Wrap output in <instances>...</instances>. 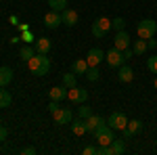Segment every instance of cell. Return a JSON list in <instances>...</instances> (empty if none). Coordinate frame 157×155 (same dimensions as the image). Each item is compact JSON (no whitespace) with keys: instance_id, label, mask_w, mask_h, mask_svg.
<instances>
[{"instance_id":"obj_29","label":"cell","mask_w":157,"mask_h":155,"mask_svg":"<svg viewBox=\"0 0 157 155\" xmlns=\"http://www.w3.org/2000/svg\"><path fill=\"white\" fill-rule=\"evenodd\" d=\"M94 111H92V107H80V118H88V115H92Z\"/></svg>"},{"instance_id":"obj_26","label":"cell","mask_w":157,"mask_h":155,"mask_svg":"<svg viewBox=\"0 0 157 155\" xmlns=\"http://www.w3.org/2000/svg\"><path fill=\"white\" fill-rule=\"evenodd\" d=\"M84 76L90 80V82H97L98 78H101V72H98V67H88V72H86Z\"/></svg>"},{"instance_id":"obj_27","label":"cell","mask_w":157,"mask_h":155,"mask_svg":"<svg viewBox=\"0 0 157 155\" xmlns=\"http://www.w3.org/2000/svg\"><path fill=\"white\" fill-rule=\"evenodd\" d=\"M111 29H117V32H121V29H126V21H124L121 17H115V19L111 21Z\"/></svg>"},{"instance_id":"obj_8","label":"cell","mask_w":157,"mask_h":155,"mask_svg":"<svg viewBox=\"0 0 157 155\" xmlns=\"http://www.w3.org/2000/svg\"><path fill=\"white\" fill-rule=\"evenodd\" d=\"M67 99H69L71 103H86V99H88V90L80 88V86H73V88L67 90Z\"/></svg>"},{"instance_id":"obj_18","label":"cell","mask_w":157,"mask_h":155,"mask_svg":"<svg viewBox=\"0 0 157 155\" xmlns=\"http://www.w3.org/2000/svg\"><path fill=\"white\" fill-rule=\"evenodd\" d=\"M13 80V69L11 67H0V88H6V84Z\"/></svg>"},{"instance_id":"obj_12","label":"cell","mask_w":157,"mask_h":155,"mask_svg":"<svg viewBox=\"0 0 157 155\" xmlns=\"http://www.w3.org/2000/svg\"><path fill=\"white\" fill-rule=\"evenodd\" d=\"M117 80H120V82H124V84L132 82V80H134L132 67H130V65H126V63H124V65H120V67H117Z\"/></svg>"},{"instance_id":"obj_23","label":"cell","mask_w":157,"mask_h":155,"mask_svg":"<svg viewBox=\"0 0 157 155\" xmlns=\"http://www.w3.org/2000/svg\"><path fill=\"white\" fill-rule=\"evenodd\" d=\"M126 130H128V132L134 136L136 132L143 130V122H140V119H130V122H128V126H126Z\"/></svg>"},{"instance_id":"obj_1","label":"cell","mask_w":157,"mask_h":155,"mask_svg":"<svg viewBox=\"0 0 157 155\" xmlns=\"http://www.w3.org/2000/svg\"><path fill=\"white\" fill-rule=\"evenodd\" d=\"M27 69H29V73H34V76H46L50 69V61L46 55H40V52H36L32 59L27 61Z\"/></svg>"},{"instance_id":"obj_10","label":"cell","mask_w":157,"mask_h":155,"mask_svg":"<svg viewBox=\"0 0 157 155\" xmlns=\"http://www.w3.org/2000/svg\"><path fill=\"white\" fill-rule=\"evenodd\" d=\"M61 23H63V17H61V13H57V11H48L46 15H44V25H46L48 29H57Z\"/></svg>"},{"instance_id":"obj_16","label":"cell","mask_w":157,"mask_h":155,"mask_svg":"<svg viewBox=\"0 0 157 155\" xmlns=\"http://www.w3.org/2000/svg\"><path fill=\"white\" fill-rule=\"evenodd\" d=\"M103 122H105V119L101 118V115H97V113H92V115H88V118L84 119V124H86V130H88V132H92L94 128H97V126H101Z\"/></svg>"},{"instance_id":"obj_22","label":"cell","mask_w":157,"mask_h":155,"mask_svg":"<svg viewBox=\"0 0 157 155\" xmlns=\"http://www.w3.org/2000/svg\"><path fill=\"white\" fill-rule=\"evenodd\" d=\"M48 6H50V11L63 13L67 9V0H48Z\"/></svg>"},{"instance_id":"obj_33","label":"cell","mask_w":157,"mask_h":155,"mask_svg":"<svg viewBox=\"0 0 157 155\" xmlns=\"http://www.w3.org/2000/svg\"><path fill=\"white\" fill-rule=\"evenodd\" d=\"M21 153H23V155H36V149H34V147H23Z\"/></svg>"},{"instance_id":"obj_32","label":"cell","mask_w":157,"mask_h":155,"mask_svg":"<svg viewBox=\"0 0 157 155\" xmlns=\"http://www.w3.org/2000/svg\"><path fill=\"white\" fill-rule=\"evenodd\" d=\"M57 109H59V101H50V103H48V111H50V113H55Z\"/></svg>"},{"instance_id":"obj_7","label":"cell","mask_w":157,"mask_h":155,"mask_svg":"<svg viewBox=\"0 0 157 155\" xmlns=\"http://www.w3.org/2000/svg\"><path fill=\"white\" fill-rule=\"evenodd\" d=\"M52 118H55V124H57V126H63V124H71L73 113H71V109L59 107L55 113H52Z\"/></svg>"},{"instance_id":"obj_4","label":"cell","mask_w":157,"mask_h":155,"mask_svg":"<svg viewBox=\"0 0 157 155\" xmlns=\"http://www.w3.org/2000/svg\"><path fill=\"white\" fill-rule=\"evenodd\" d=\"M109 29H111V19H107V17H98L97 21L92 23V36L94 38H105Z\"/></svg>"},{"instance_id":"obj_3","label":"cell","mask_w":157,"mask_h":155,"mask_svg":"<svg viewBox=\"0 0 157 155\" xmlns=\"http://www.w3.org/2000/svg\"><path fill=\"white\" fill-rule=\"evenodd\" d=\"M136 32H138V38L151 40L157 34V21H153V19H143L140 23L136 25Z\"/></svg>"},{"instance_id":"obj_15","label":"cell","mask_w":157,"mask_h":155,"mask_svg":"<svg viewBox=\"0 0 157 155\" xmlns=\"http://www.w3.org/2000/svg\"><path fill=\"white\" fill-rule=\"evenodd\" d=\"M67 90H69V88H65V86H55V88H50L48 90L50 101H63V99H67Z\"/></svg>"},{"instance_id":"obj_14","label":"cell","mask_w":157,"mask_h":155,"mask_svg":"<svg viewBox=\"0 0 157 155\" xmlns=\"http://www.w3.org/2000/svg\"><path fill=\"white\" fill-rule=\"evenodd\" d=\"M50 46H52V44H50V38H36V52H40V55H48L50 52Z\"/></svg>"},{"instance_id":"obj_25","label":"cell","mask_w":157,"mask_h":155,"mask_svg":"<svg viewBox=\"0 0 157 155\" xmlns=\"http://www.w3.org/2000/svg\"><path fill=\"white\" fill-rule=\"evenodd\" d=\"M34 55H36V48H32V46H21V50H19V57H21V61H25V63L32 59Z\"/></svg>"},{"instance_id":"obj_35","label":"cell","mask_w":157,"mask_h":155,"mask_svg":"<svg viewBox=\"0 0 157 155\" xmlns=\"http://www.w3.org/2000/svg\"><path fill=\"white\" fill-rule=\"evenodd\" d=\"M147 46H149V48H157V40H153V38H151V40L147 42Z\"/></svg>"},{"instance_id":"obj_36","label":"cell","mask_w":157,"mask_h":155,"mask_svg":"<svg viewBox=\"0 0 157 155\" xmlns=\"http://www.w3.org/2000/svg\"><path fill=\"white\" fill-rule=\"evenodd\" d=\"M153 86H155V90H157V78H155V82H153Z\"/></svg>"},{"instance_id":"obj_19","label":"cell","mask_w":157,"mask_h":155,"mask_svg":"<svg viewBox=\"0 0 157 155\" xmlns=\"http://www.w3.org/2000/svg\"><path fill=\"white\" fill-rule=\"evenodd\" d=\"M71 72L75 73V76H80V73H86V72H88V63H86V59H75V61H73Z\"/></svg>"},{"instance_id":"obj_28","label":"cell","mask_w":157,"mask_h":155,"mask_svg":"<svg viewBox=\"0 0 157 155\" xmlns=\"http://www.w3.org/2000/svg\"><path fill=\"white\" fill-rule=\"evenodd\" d=\"M147 69L153 72V73H157V55L155 57H149V61H147Z\"/></svg>"},{"instance_id":"obj_5","label":"cell","mask_w":157,"mask_h":155,"mask_svg":"<svg viewBox=\"0 0 157 155\" xmlns=\"http://www.w3.org/2000/svg\"><path fill=\"white\" fill-rule=\"evenodd\" d=\"M128 122H130V119L126 118L121 111H113V113L109 115V119H107V124L113 128V130H124V128L128 126Z\"/></svg>"},{"instance_id":"obj_21","label":"cell","mask_w":157,"mask_h":155,"mask_svg":"<svg viewBox=\"0 0 157 155\" xmlns=\"http://www.w3.org/2000/svg\"><path fill=\"white\" fill-rule=\"evenodd\" d=\"M63 86L65 88H73V86H78V76L75 73H63Z\"/></svg>"},{"instance_id":"obj_6","label":"cell","mask_w":157,"mask_h":155,"mask_svg":"<svg viewBox=\"0 0 157 155\" xmlns=\"http://www.w3.org/2000/svg\"><path fill=\"white\" fill-rule=\"evenodd\" d=\"M105 61H107V65H111V67H120V65H124V63H126L124 52H121V50H117L115 46L105 52Z\"/></svg>"},{"instance_id":"obj_34","label":"cell","mask_w":157,"mask_h":155,"mask_svg":"<svg viewBox=\"0 0 157 155\" xmlns=\"http://www.w3.org/2000/svg\"><path fill=\"white\" fill-rule=\"evenodd\" d=\"M134 57V50H130V48H126V50H124V59L128 61V59H132Z\"/></svg>"},{"instance_id":"obj_24","label":"cell","mask_w":157,"mask_h":155,"mask_svg":"<svg viewBox=\"0 0 157 155\" xmlns=\"http://www.w3.org/2000/svg\"><path fill=\"white\" fill-rule=\"evenodd\" d=\"M147 40H143V38H138V40H134V46H132V50H134V55H143V52H147Z\"/></svg>"},{"instance_id":"obj_2","label":"cell","mask_w":157,"mask_h":155,"mask_svg":"<svg viewBox=\"0 0 157 155\" xmlns=\"http://www.w3.org/2000/svg\"><path fill=\"white\" fill-rule=\"evenodd\" d=\"M92 134H94V138H97V143L98 145H111V141L115 138V134H113V128L109 126L107 122H103L101 126H97L94 130H92Z\"/></svg>"},{"instance_id":"obj_11","label":"cell","mask_w":157,"mask_h":155,"mask_svg":"<svg viewBox=\"0 0 157 155\" xmlns=\"http://www.w3.org/2000/svg\"><path fill=\"white\" fill-rule=\"evenodd\" d=\"M113 44H115V48L117 50H126V48H130V36L126 34V29H121V32H117L115 34V40H113Z\"/></svg>"},{"instance_id":"obj_13","label":"cell","mask_w":157,"mask_h":155,"mask_svg":"<svg viewBox=\"0 0 157 155\" xmlns=\"http://www.w3.org/2000/svg\"><path fill=\"white\" fill-rule=\"evenodd\" d=\"M61 17H63V23L67 25V27H73V25H78V21H80L78 13L73 11V9H65V11L61 13Z\"/></svg>"},{"instance_id":"obj_31","label":"cell","mask_w":157,"mask_h":155,"mask_svg":"<svg viewBox=\"0 0 157 155\" xmlns=\"http://www.w3.org/2000/svg\"><path fill=\"white\" fill-rule=\"evenodd\" d=\"M6 136H9V130H6L4 126H0V143H4V141H6Z\"/></svg>"},{"instance_id":"obj_17","label":"cell","mask_w":157,"mask_h":155,"mask_svg":"<svg viewBox=\"0 0 157 155\" xmlns=\"http://www.w3.org/2000/svg\"><path fill=\"white\" fill-rule=\"evenodd\" d=\"M71 130H73L75 136H84L86 132H88V130H86V124H84V118H75V119H73Z\"/></svg>"},{"instance_id":"obj_20","label":"cell","mask_w":157,"mask_h":155,"mask_svg":"<svg viewBox=\"0 0 157 155\" xmlns=\"http://www.w3.org/2000/svg\"><path fill=\"white\" fill-rule=\"evenodd\" d=\"M11 103H13L11 92H9V90H4V88H0V109L11 107Z\"/></svg>"},{"instance_id":"obj_9","label":"cell","mask_w":157,"mask_h":155,"mask_svg":"<svg viewBox=\"0 0 157 155\" xmlns=\"http://www.w3.org/2000/svg\"><path fill=\"white\" fill-rule=\"evenodd\" d=\"M105 59V52L101 50V48H90L88 50V55H86V63H88V67H98V63Z\"/></svg>"},{"instance_id":"obj_30","label":"cell","mask_w":157,"mask_h":155,"mask_svg":"<svg viewBox=\"0 0 157 155\" xmlns=\"http://www.w3.org/2000/svg\"><path fill=\"white\" fill-rule=\"evenodd\" d=\"M82 153H84V155H94V153H97V147H94V145H88V147H84Z\"/></svg>"}]
</instances>
